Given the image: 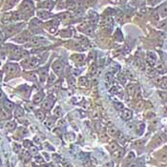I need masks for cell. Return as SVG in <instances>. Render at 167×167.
Wrapping results in <instances>:
<instances>
[{
	"instance_id": "f546056e",
	"label": "cell",
	"mask_w": 167,
	"mask_h": 167,
	"mask_svg": "<svg viewBox=\"0 0 167 167\" xmlns=\"http://www.w3.org/2000/svg\"><path fill=\"white\" fill-rule=\"evenodd\" d=\"M1 97H3V94H2L1 91H0V99H1Z\"/></svg>"
},
{
	"instance_id": "5b68a950",
	"label": "cell",
	"mask_w": 167,
	"mask_h": 167,
	"mask_svg": "<svg viewBox=\"0 0 167 167\" xmlns=\"http://www.w3.org/2000/svg\"><path fill=\"white\" fill-rule=\"evenodd\" d=\"M46 40L43 38V37H38V36H35V37H33L30 39V42H29V45H40L42 43H44Z\"/></svg>"
},
{
	"instance_id": "4316f807",
	"label": "cell",
	"mask_w": 167,
	"mask_h": 167,
	"mask_svg": "<svg viewBox=\"0 0 167 167\" xmlns=\"http://www.w3.org/2000/svg\"><path fill=\"white\" fill-rule=\"evenodd\" d=\"M108 132H109V134H111V135H116L117 131L114 128H110L109 130H108Z\"/></svg>"
},
{
	"instance_id": "30bf717a",
	"label": "cell",
	"mask_w": 167,
	"mask_h": 167,
	"mask_svg": "<svg viewBox=\"0 0 167 167\" xmlns=\"http://www.w3.org/2000/svg\"><path fill=\"white\" fill-rule=\"evenodd\" d=\"M122 117H123L125 120H130L131 117H132V112H131L130 110H127V109L123 110V111H122Z\"/></svg>"
},
{
	"instance_id": "5bb4252c",
	"label": "cell",
	"mask_w": 167,
	"mask_h": 167,
	"mask_svg": "<svg viewBox=\"0 0 167 167\" xmlns=\"http://www.w3.org/2000/svg\"><path fill=\"white\" fill-rule=\"evenodd\" d=\"M4 106H5V108L8 111H12L14 108V104L13 102H11V101H9V100H6L4 102Z\"/></svg>"
},
{
	"instance_id": "44dd1931",
	"label": "cell",
	"mask_w": 167,
	"mask_h": 167,
	"mask_svg": "<svg viewBox=\"0 0 167 167\" xmlns=\"http://www.w3.org/2000/svg\"><path fill=\"white\" fill-rule=\"evenodd\" d=\"M79 84H80L81 86H87V84H88V80H87V78H86V77H84V76L80 77V78H79Z\"/></svg>"
},
{
	"instance_id": "8fae6325",
	"label": "cell",
	"mask_w": 167,
	"mask_h": 167,
	"mask_svg": "<svg viewBox=\"0 0 167 167\" xmlns=\"http://www.w3.org/2000/svg\"><path fill=\"white\" fill-rule=\"evenodd\" d=\"M159 13H160L161 16H166L167 15V4H164L161 7H160Z\"/></svg>"
},
{
	"instance_id": "83f0119b",
	"label": "cell",
	"mask_w": 167,
	"mask_h": 167,
	"mask_svg": "<svg viewBox=\"0 0 167 167\" xmlns=\"http://www.w3.org/2000/svg\"><path fill=\"white\" fill-rule=\"evenodd\" d=\"M100 137H101V140H102V141H106V140H107V137H108V136H107L105 133H103V134H101Z\"/></svg>"
},
{
	"instance_id": "4fadbf2b",
	"label": "cell",
	"mask_w": 167,
	"mask_h": 167,
	"mask_svg": "<svg viewBox=\"0 0 167 167\" xmlns=\"http://www.w3.org/2000/svg\"><path fill=\"white\" fill-rule=\"evenodd\" d=\"M42 100H43V94L42 93H38L34 97V102L35 103H39V102L42 101Z\"/></svg>"
},
{
	"instance_id": "277c9868",
	"label": "cell",
	"mask_w": 167,
	"mask_h": 167,
	"mask_svg": "<svg viewBox=\"0 0 167 167\" xmlns=\"http://www.w3.org/2000/svg\"><path fill=\"white\" fill-rule=\"evenodd\" d=\"M38 7H40L41 9H45V10H52L54 7V1L53 0H44L42 3H40L38 5Z\"/></svg>"
},
{
	"instance_id": "6da1fadb",
	"label": "cell",
	"mask_w": 167,
	"mask_h": 167,
	"mask_svg": "<svg viewBox=\"0 0 167 167\" xmlns=\"http://www.w3.org/2000/svg\"><path fill=\"white\" fill-rule=\"evenodd\" d=\"M34 12V4L31 0H24L19 7V13L23 15L25 14H32Z\"/></svg>"
},
{
	"instance_id": "3957f363",
	"label": "cell",
	"mask_w": 167,
	"mask_h": 167,
	"mask_svg": "<svg viewBox=\"0 0 167 167\" xmlns=\"http://www.w3.org/2000/svg\"><path fill=\"white\" fill-rule=\"evenodd\" d=\"M31 39V34L28 31H24L23 33H21L17 37H15L14 41L18 42V43H24L27 41H30Z\"/></svg>"
},
{
	"instance_id": "d6986e66",
	"label": "cell",
	"mask_w": 167,
	"mask_h": 167,
	"mask_svg": "<svg viewBox=\"0 0 167 167\" xmlns=\"http://www.w3.org/2000/svg\"><path fill=\"white\" fill-rule=\"evenodd\" d=\"M116 139L119 140L120 142H123V141H124V136H123V134H122L120 131L116 132Z\"/></svg>"
},
{
	"instance_id": "52a82bcc",
	"label": "cell",
	"mask_w": 167,
	"mask_h": 167,
	"mask_svg": "<svg viewBox=\"0 0 167 167\" xmlns=\"http://www.w3.org/2000/svg\"><path fill=\"white\" fill-rule=\"evenodd\" d=\"M37 16L39 18H41V19H48V18H50L52 16V14L51 13H49L47 11H42V10H40V11H38L36 13Z\"/></svg>"
},
{
	"instance_id": "ac0fdd59",
	"label": "cell",
	"mask_w": 167,
	"mask_h": 167,
	"mask_svg": "<svg viewBox=\"0 0 167 167\" xmlns=\"http://www.w3.org/2000/svg\"><path fill=\"white\" fill-rule=\"evenodd\" d=\"M35 116H36L38 120H43L44 117H45V115H44V113H43L42 111H36Z\"/></svg>"
},
{
	"instance_id": "d4e9b609",
	"label": "cell",
	"mask_w": 167,
	"mask_h": 167,
	"mask_svg": "<svg viewBox=\"0 0 167 167\" xmlns=\"http://www.w3.org/2000/svg\"><path fill=\"white\" fill-rule=\"evenodd\" d=\"M113 156H114V158H120V157L122 156V151H114L113 153Z\"/></svg>"
},
{
	"instance_id": "2e32d148",
	"label": "cell",
	"mask_w": 167,
	"mask_h": 167,
	"mask_svg": "<svg viewBox=\"0 0 167 167\" xmlns=\"http://www.w3.org/2000/svg\"><path fill=\"white\" fill-rule=\"evenodd\" d=\"M44 69V68H43ZM43 69H41V70H39V76L41 77V80L44 81L45 78L47 76V70L45 69V70H43Z\"/></svg>"
},
{
	"instance_id": "f1b7e54d",
	"label": "cell",
	"mask_w": 167,
	"mask_h": 167,
	"mask_svg": "<svg viewBox=\"0 0 167 167\" xmlns=\"http://www.w3.org/2000/svg\"><path fill=\"white\" fill-rule=\"evenodd\" d=\"M128 91H129V93H130V94L134 92V85H132V86H131V85H129V86H128Z\"/></svg>"
},
{
	"instance_id": "7a4b0ae2",
	"label": "cell",
	"mask_w": 167,
	"mask_h": 167,
	"mask_svg": "<svg viewBox=\"0 0 167 167\" xmlns=\"http://www.w3.org/2000/svg\"><path fill=\"white\" fill-rule=\"evenodd\" d=\"M22 24H16V25H9L7 27H5L4 29V33L6 35V36H11L13 35H14L15 33H17L19 31V29L21 28Z\"/></svg>"
},
{
	"instance_id": "8992f818",
	"label": "cell",
	"mask_w": 167,
	"mask_h": 167,
	"mask_svg": "<svg viewBox=\"0 0 167 167\" xmlns=\"http://www.w3.org/2000/svg\"><path fill=\"white\" fill-rule=\"evenodd\" d=\"M18 71V67L15 64H9L6 66V72L8 75H13Z\"/></svg>"
},
{
	"instance_id": "7402d4cb",
	"label": "cell",
	"mask_w": 167,
	"mask_h": 167,
	"mask_svg": "<svg viewBox=\"0 0 167 167\" xmlns=\"http://www.w3.org/2000/svg\"><path fill=\"white\" fill-rule=\"evenodd\" d=\"M117 148H119V146H117V144L115 143V142H113V143H111L109 145V149L111 151H116V150H117Z\"/></svg>"
},
{
	"instance_id": "4dcf8cb0",
	"label": "cell",
	"mask_w": 167,
	"mask_h": 167,
	"mask_svg": "<svg viewBox=\"0 0 167 167\" xmlns=\"http://www.w3.org/2000/svg\"><path fill=\"white\" fill-rule=\"evenodd\" d=\"M36 1H44V0H36Z\"/></svg>"
},
{
	"instance_id": "484cf974",
	"label": "cell",
	"mask_w": 167,
	"mask_h": 167,
	"mask_svg": "<svg viewBox=\"0 0 167 167\" xmlns=\"http://www.w3.org/2000/svg\"><path fill=\"white\" fill-rule=\"evenodd\" d=\"M161 87L162 88H164V89H166V88H167V77H165V78H163V79H162V82L161 83Z\"/></svg>"
},
{
	"instance_id": "ba28073f",
	"label": "cell",
	"mask_w": 167,
	"mask_h": 167,
	"mask_svg": "<svg viewBox=\"0 0 167 167\" xmlns=\"http://www.w3.org/2000/svg\"><path fill=\"white\" fill-rule=\"evenodd\" d=\"M62 68H63V65H62V63L60 61H56L53 65V69H54V71L56 74H60L61 71H62Z\"/></svg>"
},
{
	"instance_id": "603a6c76",
	"label": "cell",
	"mask_w": 167,
	"mask_h": 167,
	"mask_svg": "<svg viewBox=\"0 0 167 167\" xmlns=\"http://www.w3.org/2000/svg\"><path fill=\"white\" fill-rule=\"evenodd\" d=\"M104 79H105L106 82H110L111 79H112V74H111V73H107V74L105 75Z\"/></svg>"
},
{
	"instance_id": "7c38bea8",
	"label": "cell",
	"mask_w": 167,
	"mask_h": 167,
	"mask_svg": "<svg viewBox=\"0 0 167 167\" xmlns=\"http://www.w3.org/2000/svg\"><path fill=\"white\" fill-rule=\"evenodd\" d=\"M14 115H15V116L17 117V119H20V117H22L24 116V111H23L22 108L17 107L15 112H14Z\"/></svg>"
},
{
	"instance_id": "9c48e42d",
	"label": "cell",
	"mask_w": 167,
	"mask_h": 167,
	"mask_svg": "<svg viewBox=\"0 0 167 167\" xmlns=\"http://www.w3.org/2000/svg\"><path fill=\"white\" fill-rule=\"evenodd\" d=\"M54 99H52V96H50L49 97L48 100H45V102L43 103V108L44 109H47V110H49L50 108L53 106V103H54Z\"/></svg>"
},
{
	"instance_id": "cb8c5ba5",
	"label": "cell",
	"mask_w": 167,
	"mask_h": 167,
	"mask_svg": "<svg viewBox=\"0 0 167 167\" xmlns=\"http://www.w3.org/2000/svg\"><path fill=\"white\" fill-rule=\"evenodd\" d=\"M37 148L35 146H34V145H32L31 147H30V153L32 154V155H35V154H37Z\"/></svg>"
},
{
	"instance_id": "e0dca14e",
	"label": "cell",
	"mask_w": 167,
	"mask_h": 167,
	"mask_svg": "<svg viewBox=\"0 0 167 167\" xmlns=\"http://www.w3.org/2000/svg\"><path fill=\"white\" fill-rule=\"evenodd\" d=\"M45 125L48 127L49 129L53 128V126L55 125V120H53V119H49V120L45 122Z\"/></svg>"
},
{
	"instance_id": "9a60e30c",
	"label": "cell",
	"mask_w": 167,
	"mask_h": 167,
	"mask_svg": "<svg viewBox=\"0 0 167 167\" xmlns=\"http://www.w3.org/2000/svg\"><path fill=\"white\" fill-rule=\"evenodd\" d=\"M15 127H16V124H15V122H14V121H10V122H8V123L6 124V128H7V130H9V131L14 130Z\"/></svg>"
},
{
	"instance_id": "ffe728a7",
	"label": "cell",
	"mask_w": 167,
	"mask_h": 167,
	"mask_svg": "<svg viewBox=\"0 0 167 167\" xmlns=\"http://www.w3.org/2000/svg\"><path fill=\"white\" fill-rule=\"evenodd\" d=\"M54 114L56 116H60L62 115V110L60 107H56L55 109L54 110Z\"/></svg>"
}]
</instances>
